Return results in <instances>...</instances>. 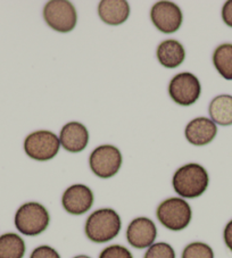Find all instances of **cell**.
Wrapping results in <instances>:
<instances>
[{"instance_id":"1","label":"cell","mask_w":232,"mask_h":258,"mask_svg":"<svg viewBox=\"0 0 232 258\" xmlns=\"http://www.w3.org/2000/svg\"><path fill=\"white\" fill-rule=\"evenodd\" d=\"M121 228L122 222L118 212L111 208H101L89 215L84 232L90 241L105 243L118 237Z\"/></svg>"},{"instance_id":"2","label":"cell","mask_w":232,"mask_h":258,"mask_svg":"<svg viewBox=\"0 0 232 258\" xmlns=\"http://www.w3.org/2000/svg\"><path fill=\"white\" fill-rule=\"evenodd\" d=\"M208 173L199 164L191 163L180 167L173 175L172 184L182 198H198L208 188Z\"/></svg>"},{"instance_id":"3","label":"cell","mask_w":232,"mask_h":258,"mask_svg":"<svg viewBox=\"0 0 232 258\" xmlns=\"http://www.w3.org/2000/svg\"><path fill=\"white\" fill-rule=\"evenodd\" d=\"M14 222L19 232L33 237L41 234L47 230L50 223V215L43 205L30 202L23 204L17 210Z\"/></svg>"},{"instance_id":"4","label":"cell","mask_w":232,"mask_h":258,"mask_svg":"<svg viewBox=\"0 0 232 258\" xmlns=\"http://www.w3.org/2000/svg\"><path fill=\"white\" fill-rule=\"evenodd\" d=\"M160 224L171 231L185 230L190 224L193 212L184 198L172 197L160 203L156 211Z\"/></svg>"},{"instance_id":"5","label":"cell","mask_w":232,"mask_h":258,"mask_svg":"<svg viewBox=\"0 0 232 258\" xmlns=\"http://www.w3.org/2000/svg\"><path fill=\"white\" fill-rule=\"evenodd\" d=\"M43 19L52 30L60 33H68L77 25L78 15L72 3L52 0L44 6Z\"/></svg>"},{"instance_id":"6","label":"cell","mask_w":232,"mask_h":258,"mask_svg":"<svg viewBox=\"0 0 232 258\" xmlns=\"http://www.w3.org/2000/svg\"><path fill=\"white\" fill-rule=\"evenodd\" d=\"M60 147V138L55 133L44 130L30 133L24 141L25 154L39 162L50 161L58 154Z\"/></svg>"},{"instance_id":"7","label":"cell","mask_w":232,"mask_h":258,"mask_svg":"<svg viewBox=\"0 0 232 258\" xmlns=\"http://www.w3.org/2000/svg\"><path fill=\"white\" fill-rule=\"evenodd\" d=\"M91 171L100 179H110L122 165V154L115 146L102 145L92 151L89 158Z\"/></svg>"},{"instance_id":"8","label":"cell","mask_w":232,"mask_h":258,"mask_svg":"<svg viewBox=\"0 0 232 258\" xmlns=\"http://www.w3.org/2000/svg\"><path fill=\"white\" fill-rule=\"evenodd\" d=\"M202 92L199 80L194 74L185 72L174 77L168 86L172 100L180 106H190L198 100Z\"/></svg>"},{"instance_id":"9","label":"cell","mask_w":232,"mask_h":258,"mask_svg":"<svg viewBox=\"0 0 232 258\" xmlns=\"http://www.w3.org/2000/svg\"><path fill=\"white\" fill-rule=\"evenodd\" d=\"M150 19L160 32L171 34L180 29L182 24V12L180 7L174 3L158 2L151 8Z\"/></svg>"},{"instance_id":"10","label":"cell","mask_w":232,"mask_h":258,"mask_svg":"<svg viewBox=\"0 0 232 258\" xmlns=\"http://www.w3.org/2000/svg\"><path fill=\"white\" fill-rule=\"evenodd\" d=\"M93 200L95 197L89 186L73 184L65 190L62 197V205L71 215H83L92 207Z\"/></svg>"},{"instance_id":"11","label":"cell","mask_w":232,"mask_h":258,"mask_svg":"<svg viewBox=\"0 0 232 258\" xmlns=\"http://www.w3.org/2000/svg\"><path fill=\"white\" fill-rule=\"evenodd\" d=\"M157 228L148 217H137L127 229V240L133 248L145 249L154 244Z\"/></svg>"},{"instance_id":"12","label":"cell","mask_w":232,"mask_h":258,"mask_svg":"<svg viewBox=\"0 0 232 258\" xmlns=\"http://www.w3.org/2000/svg\"><path fill=\"white\" fill-rule=\"evenodd\" d=\"M60 142L70 153H80L86 149L89 142L88 128L79 122H70L62 127Z\"/></svg>"},{"instance_id":"13","label":"cell","mask_w":232,"mask_h":258,"mask_svg":"<svg viewBox=\"0 0 232 258\" xmlns=\"http://www.w3.org/2000/svg\"><path fill=\"white\" fill-rule=\"evenodd\" d=\"M217 127L212 119L207 117H197L188 123L185 135L191 145L205 146L216 137Z\"/></svg>"},{"instance_id":"14","label":"cell","mask_w":232,"mask_h":258,"mask_svg":"<svg viewBox=\"0 0 232 258\" xmlns=\"http://www.w3.org/2000/svg\"><path fill=\"white\" fill-rule=\"evenodd\" d=\"M98 14L106 24L120 25L130 15V6L126 0H102L98 5Z\"/></svg>"},{"instance_id":"15","label":"cell","mask_w":232,"mask_h":258,"mask_svg":"<svg viewBox=\"0 0 232 258\" xmlns=\"http://www.w3.org/2000/svg\"><path fill=\"white\" fill-rule=\"evenodd\" d=\"M186 51L177 40H165L157 48V58L166 69H176L184 63Z\"/></svg>"},{"instance_id":"16","label":"cell","mask_w":232,"mask_h":258,"mask_svg":"<svg viewBox=\"0 0 232 258\" xmlns=\"http://www.w3.org/2000/svg\"><path fill=\"white\" fill-rule=\"evenodd\" d=\"M212 121L222 126L232 124V96L221 95L214 98L208 108Z\"/></svg>"},{"instance_id":"17","label":"cell","mask_w":232,"mask_h":258,"mask_svg":"<svg viewBox=\"0 0 232 258\" xmlns=\"http://www.w3.org/2000/svg\"><path fill=\"white\" fill-rule=\"evenodd\" d=\"M26 246L19 234L8 232L0 235V258H23Z\"/></svg>"},{"instance_id":"18","label":"cell","mask_w":232,"mask_h":258,"mask_svg":"<svg viewBox=\"0 0 232 258\" xmlns=\"http://www.w3.org/2000/svg\"><path fill=\"white\" fill-rule=\"evenodd\" d=\"M213 64L222 78L232 80V43H223L213 54Z\"/></svg>"},{"instance_id":"19","label":"cell","mask_w":232,"mask_h":258,"mask_svg":"<svg viewBox=\"0 0 232 258\" xmlns=\"http://www.w3.org/2000/svg\"><path fill=\"white\" fill-rule=\"evenodd\" d=\"M181 258H214V251L207 243L195 241L184 249Z\"/></svg>"},{"instance_id":"20","label":"cell","mask_w":232,"mask_h":258,"mask_svg":"<svg viewBox=\"0 0 232 258\" xmlns=\"http://www.w3.org/2000/svg\"><path fill=\"white\" fill-rule=\"evenodd\" d=\"M144 258H176V251L167 242H156L147 248Z\"/></svg>"},{"instance_id":"21","label":"cell","mask_w":232,"mask_h":258,"mask_svg":"<svg viewBox=\"0 0 232 258\" xmlns=\"http://www.w3.org/2000/svg\"><path fill=\"white\" fill-rule=\"evenodd\" d=\"M99 258H133V255L128 248L121 244H111L102 249Z\"/></svg>"},{"instance_id":"22","label":"cell","mask_w":232,"mask_h":258,"mask_svg":"<svg viewBox=\"0 0 232 258\" xmlns=\"http://www.w3.org/2000/svg\"><path fill=\"white\" fill-rule=\"evenodd\" d=\"M30 258H62L55 248L50 246H39L31 253Z\"/></svg>"},{"instance_id":"23","label":"cell","mask_w":232,"mask_h":258,"mask_svg":"<svg viewBox=\"0 0 232 258\" xmlns=\"http://www.w3.org/2000/svg\"><path fill=\"white\" fill-rule=\"evenodd\" d=\"M222 19L224 23L232 28V0H229L224 4L222 8Z\"/></svg>"},{"instance_id":"24","label":"cell","mask_w":232,"mask_h":258,"mask_svg":"<svg viewBox=\"0 0 232 258\" xmlns=\"http://www.w3.org/2000/svg\"><path fill=\"white\" fill-rule=\"evenodd\" d=\"M223 238H224V242L229 250L232 251V220L225 225L224 232H223Z\"/></svg>"},{"instance_id":"25","label":"cell","mask_w":232,"mask_h":258,"mask_svg":"<svg viewBox=\"0 0 232 258\" xmlns=\"http://www.w3.org/2000/svg\"><path fill=\"white\" fill-rule=\"evenodd\" d=\"M73 258H91V257H89L87 255H79V256H75Z\"/></svg>"}]
</instances>
